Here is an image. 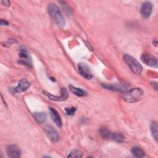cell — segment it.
Segmentation results:
<instances>
[{
    "mask_svg": "<svg viewBox=\"0 0 158 158\" xmlns=\"http://www.w3.org/2000/svg\"><path fill=\"white\" fill-rule=\"evenodd\" d=\"M83 156V152L78 149H73L72 150L67 157H81Z\"/></svg>",
    "mask_w": 158,
    "mask_h": 158,
    "instance_id": "19",
    "label": "cell"
},
{
    "mask_svg": "<svg viewBox=\"0 0 158 158\" xmlns=\"http://www.w3.org/2000/svg\"><path fill=\"white\" fill-rule=\"evenodd\" d=\"M69 89H70V91L72 93H73L75 95H76V96H79V97H81V96H85L86 94V93L84 91V90H83V89H80V88H77V87H75V86H72V85H69Z\"/></svg>",
    "mask_w": 158,
    "mask_h": 158,
    "instance_id": "14",
    "label": "cell"
},
{
    "mask_svg": "<svg viewBox=\"0 0 158 158\" xmlns=\"http://www.w3.org/2000/svg\"><path fill=\"white\" fill-rule=\"evenodd\" d=\"M110 138L117 143H123L125 139V136L120 133H111Z\"/></svg>",
    "mask_w": 158,
    "mask_h": 158,
    "instance_id": "17",
    "label": "cell"
},
{
    "mask_svg": "<svg viewBox=\"0 0 158 158\" xmlns=\"http://www.w3.org/2000/svg\"><path fill=\"white\" fill-rule=\"evenodd\" d=\"M131 153L135 157H144L145 156L144 151L138 146L133 147L131 149Z\"/></svg>",
    "mask_w": 158,
    "mask_h": 158,
    "instance_id": "13",
    "label": "cell"
},
{
    "mask_svg": "<svg viewBox=\"0 0 158 158\" xmlns=\"http://www.w3.org/2000/svg\"><path fill=\"white\" fill-rule=\"evenodd\" d=\"M33 116L39 123H44L47 118V115L45 112H35L33 114Z\"/></svg>",
    "mask_w": 158,
    "mask_h": 158,
    "instance_id": "15",
    "label": "cell"
},
{
    "mask_svg": "<svg viewBox=\"0 0 158 158\" xmlns=\"http://www.w3.org/2000/svg\"><path fill=\"white\" fill-rule=\"evenodd\" d=\"M102 87L107 89L117 91H123L125 89V87L120 83H102Z\"/></svg>",
    "mask_w": 158,
    "mask_h": 158,
    "instance_id": "12",
    "label": "cell"
},
{
    "mask_svg": "<svg viewBox=\"0 0 158 158\" xmlns=\"http://www.w3.org/2000/svg\"><path fill=\"white\" fill-rule=\"evenodd\" d=\"M123 60L133 73L136 75L141 73L143 70L142 65L135 57L130 54H125L123 56Z\"/></svg>",
    "mask_w": 158,
    "mask_h": 158,
    "instance_id": "3",
    "label": "cell"
},
{
    "mask_svg": "<svg viewBox=\"0 0 158 158\" xmlns=\"http://www.w3.org/2000/svg\"><path fill=\"white\" fill-rule=\"evenodd\" d=\"M150 130L153 138L155 141H157V123L156 121H153L151 123Z\"/></svg>",
    "mask_w": 158,
    "mask_h": 158,
    "instance_id": "16",
    "label": "cell"
},
{
    "mask_svg": "<svg viewBox=\"0 0 158 158\" xmlns=\"http://www.w3.org/2000/svg\"><path fill=\"white\" fill-rule=\"evenodd\" d=\"M48 11L53 21L59 27H65L66 25L65 17L59 7L56 4L53 3L49 4L48 6Z\"/></svg>",
    "mask_w": 158,
    "mask_h": 158,
    "instance_id": "1",
    "label": "cell"
},
{
    "mask_svg": "<svg viewBox=\"0 0 158 158\" xmlns=\"http://www.w3.org/2000/svg\"><path fill=\"white\" fill-rule=\"evenodd\" d=\"M99 133L101 136L104 139L110 138L111 135V132L109 130H108L106 128H101L99 130Z\"/></svg>",
    "mask_w": 158,
    "mask_h": 158,
    "instance_id": "18",
    "label": "cell"
},
{
    "mask_svg": "<svg viewBox=\"0 0 158 158\" xmlns=\"http://www.w3.org/2000/svg\"><path fill=\"white\" fill-rule=\"evenodd\" d=\"M77 109L74 107H66L65 109V110L66 112V114L68 115H73L75 112H76Z\"/></svg>",
    "mask_w": 158,
    "mask_h": 158,
    "instance_id": "20",
    "label": "cell"
},
{
    "mask_svg": "<svg viewBox=\"0 0 158 158\" xmlns=\"http://www.w3.org/2000/svg\"><path fill=\"white\" fill-rule=\"evenodd\" d=\"M6 153L9 157L17 158L21 156L22 152L16 145L10 144L7 147Z\"/></svg>",
    "mask_w": 158,
    "mask_h": 158,
    "instance_id": "10",
    "label": "cell"
},
{
    "mask_svg": "<svg viewBox=\"0 0 158 158\" xmlns=\"http://www.w3.org/2000/svg\"><path fill=\"white\" fill-rule=\"evenodd\" d=\"M78 70L80 74L87 80H90L93 77V75L89 67L85 63H79L78 65Z\"/></svg>",
    "mask_w": 158,
    "mask_h": 158,
    "instance_id": "9",
    "label": "cell"
},
{
    "mask_svg": "<svg viewBox=\"0 0 158 158\" xmlns=\"http://www.w3.org/2000/svg\"><path fill=\"white\" fill-rule=\"evenodd\" d=\"M0 24H1V25L2 26V25H8L9 23V22L7 21L4 20L3 19H1V22H0Z\"/></svg>",
    "mask_w": 158,
    "mask_h": 158,
    "instance_id": "23",
    "label": "cell"
},
{
    "mask_svg": "<svg viewBox=\"0 0 158 158\" xmlns=\"http://www.w3.org/2000/svg\"><path fill=\"white\" fill-rule=\"evenodd\" d=\"M17 41L15 40H14V39H10V40H9L7 42H6L5 43V45L4 46H7V45H8V46H10V45H12V44H14V43H16Z\"/></svg>",
    "mask_w": 158,
    "mask_h": 158,
    "instance_id": "21",
    "label": "cell"
},
{
    "mask_svg": "<svg viewBox=\"0 0 158 158\" xmlns=\"http://www.w3.org/2000/svg\"><path fill=\"white\" fill-rule=\"evenodd\" d=\"M30 86V83H29L27 79L23 78L19 81L18 85L15 88H11L9 89V91L12 94L20 93L26 91Z\"/></svg>",
    "mask_w": 158,
    "mask_h": 158,
    "instance_id": "6",
    "label": "cell"
},
{
    "mask_svg": "<svg viewBox=\"0 0 158 158\" xmlns=\"http://www.w3.org/2000/svg\"><path fill=\"white\" fill-rule=\"evenodd\" d=\"M143 94L144 92L142 89L135 88L124 93L122 95V98L128 102L134 103L139 101L142 99Z\"/></svg>",
    "mask_w": 158,
    "mask_h": 158,
    "instance_id": "2",
    "label": "cell"
},
{
    "mask_svg": "<svg viewBox=\"0 0 158 158\" xmlns=\"http://www.w3.org/2000/svg\"><path fill=\"white\" fill-rule=\"evenodd\" d=\"M151 85H152V86L153 87V88H154L156 91L157 90V82H156V81L152 82V83H151Z\"/></svg>",
    "mask_w": 158,
    "mask_h": 158,
    "instance_id": "24",
    "label": "cell"
},
{
    "mask_svg": "<svg viewBox=\"0 0 158 158\" xmlns=\"http://www.w3.org/2000/svg\"><path fill=\"white\" fill-rule=\"evenodd\" d=\"M1 2L4 5V6H9L10 4V1H7V0H5V1H2Z\"/></svg>",
    "mask_w": 158,
    "mask_h": 158,
    "instance_id": "25",
    "label": "cell"
},
{
    "mask_svg": "<svg viewBox=\"0 0 158 158\" xmlns=\"http://www.w3.org/2000/svg\"><path fill=\"white\" fill-rule=\"evenodd\" d=\"M141 61L146 65L156 68L157 67V59L149 53H143L141 56Z\"/></svg>",
    "mask_w": 158,
    "mask_h": 158,
    "instance_id": "5",
    "label": "cell"
},
{
    "mask_svg": "<svg viewBox=\"0 0 158 158\" xmlns=\"http://www.w3.org/2000/svg\"><path fill=\"white\" fill-rule=\"evenodd\" d=\"M44 131L48 137V138L52 142L56 143L59 139V135L58 132L56 129H54L52 127L49 125H46L44 127Z\"/></svg>",
    "mask_w": 158,
    "mask_h": 158,
    "instance_id": "7",
    "label": "cell"
},
{
    "mask_svg": "<svg viewBox=\"0 0 158 158\" xmlns=\"http://www.w3.org/2000/svg\"><path fill=\"white\" fill-rule=\"evenodd\" d=\"M43 93L50 99L54 101H64L67 99L69 98V93L65 88H62L60 89V96H54L51 93L44 91Z\"/></svg>",
    "mask_w": 158,
    "mask_h": 158,
    "instance_id": "4",
    "label": "cell"
},
{
    "mask_svg": "<svg viewBox=\"0 0 158 158\" xmlns=\"http://www.w3.org/2000/svg\"><path fill=\"white\" fill-rule=\"evenodd\" d=\"M49 113H50V116L52 121L55 123V124L59 127H62V120L60 118V117L58 113V112L53 107H49Z\"/></svg>",
    "mask_w": 158,
    "mask_h": 158,
    "instance_id": "11",
    "label": "cell"
},
{
    "mask_svg": "<svg viewBox=\"0 0 158 158\" xmlns=\"http://www.w3.org/2000/svg\"><path fill=\"white\" fill-rule=\"evenodd\" d=\"M152 11V4L149 1H144L141 4L140 13L143 19H148L151 15Z\"/></svg>",
    "mask_w": 158,
    "mask_h": 158,
    "instance_id": "8",
    "label": "cell"
},
{
    "mask_svg": "<svg viewBox=\"0 0 158 158\" xmlns=\"http://www.w3.org/2000/svg\"><path fill=\"white\" fill-rule=\"evenodd\" d=\"M62 7H63V8H64V9L66 11V12H69V14L70 13V12H71V10L69 9V7L67 5V4H65V2H63V4H62Z\"/></svg>",
    "mask_w": 158,
    "mask_h": 158,
    "instance_id": "22",
    "label": "cell"
}]
</instances>
